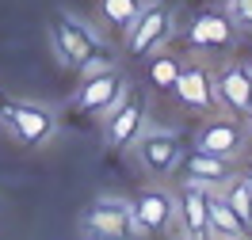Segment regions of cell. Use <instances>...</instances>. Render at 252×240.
Masks as SVG:
<instances>
[{
    "label": "cell",
    "instance_id": "cell-1",
    "mask_svg": "<svg viewBox=\"0 0 252 240\" xmlns=\"http://www.w3.org/2000/svg\"><path fill=\"white\" fill-rule=\"evenodd\" d=\"M50 50H54V61L69 69V73H80V77H92L99 69L115 65L107 50V34L95 27L92 19L77 16V12H58L50 19Z\"/></svg>",
    "mask_w": 252,
    "mask_h": 240
},
{
    "label": "cell",
    "instance_id": "cell-2",
    "mask_svg": "<svg viewBox=\"0 0 252 240\" xmlns=\"http://www.w3.org/2000/svg\"><path fill=\"white\" fill-rule=\"evenodd\" d=\"M0 126L23 149H46L58 137L62 118L42 99H12L8 96V99H0Z\"/></svg>",
    "mask_w": 252,
    "mask_h": 240
},
{
    "label": "cell",
    "instance_id": "cell-3",
    "mask_svg": "<svg viewBox=\"0 0 252 240\" xmlns=\"http://www.w3.org/2000/svg\"><path fill=\"white\" fill-rule=\"evenodd\" d=\"M172 38H176V8L168 0H145L138 19L123 34V50L130 61H145L157 50H164Z\"/></svg>",
    "mask_w": 252,
    "mask_h": 240
},
{
    "label": "cell",
    "instance_id": "cell-4",
    "mask_svg": "<svg viewBox=\"0 0 252 240\" xmlns=\"http://www.w3.org/2000/svg\"><path fill=\"white\" fill-rule=\"evenodd\" d=\"M149 126V96L145 88L130 84L123 92V99L111 107V111L99 114V130H103V145L115 149V153H126L130 145L138 141V133Z\"/></svg>",
    "mask_w": 252,
    "mask_h": 240
},
{
    "label": "cell",
    "instance_id": "cell-5",
    "mask_svg": "<svg viewBox=\"0 0 252 240\" xmlns=\"http://www.w3.org/2000/svg\"><path fill=\"white\" fill-rule=\"evenodd\" d=\"M77 233L88 240H126L138 237V225H134V206L123 194H99L88 206L80 210L77 217Z\"/></svg>",
    "mask_w": 252,
    "mask_h": 240
},
{
    "label": "cell",
    "instance_id": "cell-6",
    "mask_svg": "<svg viewBox=\"0 0 252 240\" xmlns=\"http://www.w3.org/2000/svg\"><path fill=\"white\" fill-rule=\"evenodd\" d=\"M126 153L134 157V164L142 168L145 179H168L176 172L180 157H184V137L172 126H153L149 122Z\"/></svg>",
    "mask_w": 252,
    "mask_h": 240
},
{
    "label": "cell",
    "instance_id": "cell-7",
    "mask_svg": "<svg viewBox=\"0 0 252 240\" xmlns=\"http://www.w3.org/2000/svg\"><path fill=\"white\" fill-rule=\"evenodd\" d=\"M172 96H176V103H180L184 111L199 114V118L221 111L218 88H214V69H210L203 57H191V61L180 65V77H176V84H172Z\"/></svg>",
    "mask_w": 252,
    "mask_h": 240
},
{
    "label": "cell",
    "instance_id": "cell-8",
    "mask_svg": "<svg viewBox=\"0 0 252 240\" xmlns=\"http://www.w3.org/2000/svg\"><path fill=\"white\" fill-rule=\"evenodd\" d=\"M130 84H134V80L126 77L119 65H107V69H99L92 77H80L77 92L69 99V107L80 111V114H88V118H99L103 111H111V107L123 99V92Z\"/></svg>",
    "mask_w": 252,
    "mask_h": 240
},
{
    "label": "cell",
    "instance_id": "cell-9",
    "mask_svg": "<svg viewBox=\"0 0 252 240\" xmlns=\"http://www.w3.org/2000/svg\"><path fill=\"white\" fill-rule=\"evenodd\" d=\"M252 145V133L245 126V118H233V114H206L199 130H195V149H203V153H214V157H225V160H241L245 157V149Z\"/></svg>",
    "mask_w": 252,
    "mask_h": 240
},
{
    "label": "cell",
    "instance_id": "cell-10",
    "mask_svg": "<svg viewBox=\"0 0 252 240\" xmlns=\"http://www.w3.org/2000/svg\"><path fill=\"white\" fill-rule=\"evenodd\" d=\"M237 23L229 19V12L214 4V8H203L195 12V19L184 31V46L195 50V53H218V50H233L237 46Z\"/></svg>",
    "mask_w": 252,
    "mask_h": 240
},
{
    "label": "cell",
    "instance_id": "cell-11",
    "mask_svg": "<svg viewBox=\"0 0 252 240\" xmlns=\"http://www.w3.org/2000/svg\"><path fill=\"white\" fill-rule=\"evenodd\" d=\"M210 191L206 183H195V179H180L176 187V229L180 237L188 240H210Z\"/></svg>",
    "mask_w": 252,
    "mask_h": 240
},
{
    "label": "cell",
    "instance_id": "cell-12",
    "mask_svg": "<svg viewBox=\"0 0 252 240\" xmlns=\"http://www.w3.org/2000/svg\"><path fill=\"white\" fill-rule=\"evenodd\" d=\"M134 206V225L138 237H160L176 229V194L164 183H145L142 191L130 198Z\"/></svg>",
    "mask_w": 252,
    "mask_h": 240
},
{
    "label": "cell",
    "instance_id": "cell-13",
    "mask_svg": "<svg viewBox=\"0 0 252 240\" xmlns=\"http://www.w3.org/2000/svg\"><path fill=\"white\" fill-rule=\"evenodd\" d=\"M214 88H218V103L225 114L233 118H249L252 111V73L245 61L237 57H225L221 69L214 73Z\"/></svg>",
    "mask_w": 252,
    "mask_h": 240
},
{
    "label": "cell",
    "instance_id": "cell-14",
    "mask_svg": "<svg viewBox=\"0 0 252 240\" xmlns=\"http://www.w3.org/2000/svg\"><path fill=\"white\" fill-rule=\"evenodd\" d=\"M233 160L225 157H214V153H203V149H184V157H180V164H176L172 176L180 179H195V183H206V187H221L225 179L233 176Z\"/></svg>",
    "mask_w": 252,
    "mask_h": 240
},
{
    "label": "cell",
    "instance_id": "cell-15",
    "mask_svg": "<svg viewBox=\"0 0 252 240\" xmlns=\"http://www.w3.org/2000/svg\"><path fill=\"white\" fill-rule=\"evenodd\" d=\"M142 8H145V0H95V23H99L103 34H119L123 38Z\"/></svg>",
    "mask_w": 252,
    "mask_h": 240
},
{
    "label": "cell",
    "instance_id": "cell-16",
    "mask_svg": "<svg viewBox=\"0 0 252 240\" xmlns=\"http://www.w3.org/2000/svg\"><path fill=\"white\" fill-rule=\"evenodd\" d=\"M245 237H252V229L237 217V210L214 187L210 191V240H245Z\"/></svg>",
    "mask_w": 252,
    "mask_h": 240
},
{
    "label": "cell",
    "instance_id": "cell-17",
    "mask_svg": "<svg viewBox=\"0 0 252 240\" xmlns=\"http://www.w3.org/2000/svg\"><path fill=\"white\" fill-rule=\"evenodd\" d=\"M218 191H221V198L237 210V217L252 229V183H249V176H245V172H233Z\"/></svg>",
    "mask_w": 252,
    "mask_h": 240
},
{
    "label": "cell",
    "instance_id": "cell-18",
    "mask_svg": "<svg viewBox=\"0 0 252 240\" xmlns=\"http://www.w3.org/2000/svg\"><path fill=\"white\" fill-rule=\"evenodd\" d=\"M149 61V80H153V88H160V92H172L176 77H180V65H184V57H176V53H168V46L157 50L153 57H145Z\"/></svg>",
    "mask_w": 252,
    "mask_h": 240
},
{
    "label": "cell",
    "instance_id": "cell-19",
    "mask_svg": "<svg viewBox=\"0 0 252 240\" xmlns=\"http://www.w3.org/2000/svg\"><path fill=\"white\" fill-rule=\"evenodd\" d=\"M221 8L229 12V19L237 23V31H245V34L252 31V0H225Z\"/></svg>",
    "mask_w": 252,
    "mask_h": 240
},
{
    "label": "cell",
    "instance_id": "cell-20",
    "mask_svg": "<svg viewBox=\"0 0 252 240\" xmlns=\"http://www.w3.org/2000/svg\"><path fill=\"white\" fill-rule=\"evenodd\" d=\"M245 126H249V133H252V111H249V118H245Z\"/></svg>",
    "mask_w": 252,
    "mask_h": 240
},
{
    "label": "cell",
    "instance_id": "cell-21",
    "mask_svg": "<svg viewBox=\"0 0 252 240\" xmlns=\"http://www.w3.org/2000/svg\"><path fill=\"white\" fill-rule=\"evenodd\" d=\"M245 176H249V183H252V168H249V172H245Z\"/></svg>",
    "mask_w": 252,
    "mask_h": 240
},
{
    "label": "cell",
    "instance_id": "cell-22",
    "mask_svg": "<svg viewBox=\"0 0 252 240\" xmlns=\"http://www.w3.org/2000/svg\"><path fill=\"white\" fill-rule=\"evenodd\" d=\"M245 65H249V73H252V57H249V61H245Z\"/></svg>",
    "mask_w": 252,
    "mask_h": 240
},
{
    "label": "cell",
    "instance_id": "cell-23",
    "mask_svg": "<svg viewBox=\"0 0 252 240\" xmlns=\"http://www.w3.org/2000/svg\"><path fill=\"white\" fill-rule=\"evenodd\" d=\"M210 4H225V0H210Z\"/></svg>",
    "mask_w": 252,
    "mask_h": 240
}]
</instances>
